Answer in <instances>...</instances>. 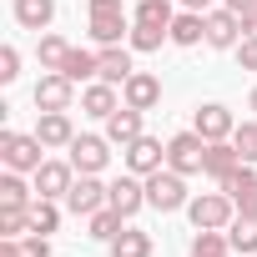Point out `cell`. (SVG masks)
I'll list each match as a JSON object with an SVG mask.
<instances>
[{
	"instance_id": "obj_1",
	"label": "cell",
	"mask_w": 257,
	"mask_h": 257,
	"mask_svg": "<svg viewBox=\"0 0 257 257\" xmlns=\"http://www.w3.org/2000/svg\"><path fill=\"white\" fill-rule=\"evenodd\" d=\"M86 31L96 46H121L132 36V11L121 0H86Z\"/></svg>"
},
{
	"instance_id": "obj_2",
	"label": "cell",
	"mask_w": 257,
	"mask_h": 257,
	"mask_svg": "<svg viewBox=\"0 0 257 257\" xmlns=\"http://www.w3.org/2000/svg\"><path fill=\"white\" fill-rule=\"evenodd\" d=\"M0 162H6L11 172L36 177L41 162H46V142H41L36 132H0Z\"/></svg>"
},
{
	"instance_id": "obj_3",
	"label": "cell",
	"mask_w": 257,
	"mask_h": 257,
	"mask_svg": "<svg viewBox=\"0 0 257 257\" xmlns=\"http://www.w3.org/2000/svg\"><path fill=\"white\" fill-rule=\"evenodd\" d=\"M187 217H192V227H197V232H227V222L237 217V202L217 187V192L192 197V202H187Z\"/></svg>"
},
{
	"instance_id": "obj_4",
	"label": "cell",
	"mask_w": 257,
	"mask_h": 257,
	"mask_svg": "<svg viewBox=\"0 0 257 257\" xmlns=\"http://www.w3.org/2000/svg\"><path fill=\"white\" fill-rule=\"evenodd\" d=\"M187 177L182 172H172V167H162V172H152L147 177V207H157V212H187Z\"/></svg>"
},
{
	"instance_id": "obj_5",
	"label": "cell",
	"mask_w": 257,
	"mask_h": 257,
	"mask_svg": "<svg viewBox=\"0 0 257 257\" xmlns=\"http://www.w3.org/2000/svg\"><path fill=\"white\" fill-rule=\"evenodd\" d=\"M202 162H207V137L202 132H177L167 142V167L182 172V177H202Z\"/></svg>"
},
{
	"instance_id": "obj_6",
	"label": "cell",
	"mask_w": 257,
	"mask_h": 257,
	"mask_svg": "<svg viewBox=\"0 0 257 257\" xmlns=\"http://www.w3.org/2000/svg\"><path fill=\"white\" fill-rule=\"evenodd\" d=\"M61 202H66V212L91 217V212H101V207L111 202V187H106L101 177H91V172H76V182H71V192H66Z\"/></svg>"
},
{
	"instance_id": "obj_7",
	"label": "cell",
	"mask_w": 257,
	"mask_h": 257,
	"mask_svg": "<svg viewBox=\"0 0 257 257\" xmlns=\"http://www.w3.org/2000/svg\"><path fill=\"white\" fill-rule=\"evenodd\" d=\"M242 36H247V26H242L237 11H227V6H212L207 11V46L212 51H237Z\"/></svg>"
},
{
	"instance_id": "obj_8",
	"label": "cell",
	"mask_w": 257,
	"mask_h": 257,
	"mask_svg": "<svg viewBox=\"0 0 257 257\" xmlns=\"http://www.w3.org/2000/svg\"><path fill=\"white\" fill-rule=\"evenodd\" d=\"M31 101H36V111H71V101H76V81L61 76V71H46V76L36 81Z\"/></svg>"
},
{
	"instance_id": "obj_9",
	"label": "cell",
	"mask_w": 257,
	"mask_h": 257,
	"mask_svg": "<svg viewBox=\"0 0 257 257\" xmlns=\"http://www.w3.org/2000/svg\"><path fill=\"white\" fill-rule=\"evenodd\" d=\"M66 152H71V167H76V172H91V177H101L106 162H111V142L96 137V132H81Z\"/></svg>"
},
{
	"instance_id": "obj_10",
	"label": "cell",
	"mask_w": 257,
	"mask_h": 257,
	"mask_svg": "<svg viewBox=\"0 0 257 257\" xmlns=\"http://www.w3.org/2000/svg\"><path fill=\"white\" fill-rule=\"evenodd\" d=\"M121 157H126V172H137V177H152V172H162L167 167V147L157 142V137H137L132 147H121Z\"/></svg>"
},
{
	"instance_id": "obj_11",
	"label": "cell",
	"mask_w": 257,
	"mask_h": 257,
	"mask_svg": "<svg viewBox=\"0 0 257 257\" xmlns=\"http://www.w3.org/2000/svg\"><path fill=\"white\" fill-rule=\"evenodd\" d=\"M31 182H36V197L61 202V197L71 192V182H76V167H71V157H66V162H51V157H46V162H41V172H36Z\"/></svg>"
},
{
	"instance_id": "obj_12",
	"label": "cell",
	"mask_w": 257,
	"mask_h": 257,
	"mask_svg": "<svg viewBox=\"0 0 257 257\" xmlns=\"http://www.w3.org/2000/svg\"><path fill=\"white\" fill-rule=\"evenodd\" d=\"M121 101L137 106V111H157V106H162V76L132 71V76H126V86H121Z\"/></svg>"
},
{
	"instance_id": "obj_13",
	"label": "cell",
	"mask_w": 257,
	"mask_h": 257,
	"mask_svg": "<svg viewBox=\"0 0 257 257\" xmlns=\"http://www.w3.org/2000/svg\"><path fill=\"white\" fill-rule=\"evenodd\" d=\"M111 207L132 222L142 207H147V177H137V172H126V177H116L111 182Z\"/></svg>"
},
{
	"instance_id": "obj_14",
	"label": "cell",
	"mask_w": 257,
	"mask_h": 257,
	"mask_svg": "<svg viewBox=\"0 0 257 257\" xmlns=\"http://www.w3.org/2000/svg\"><path fill=\"white\" fill-rule=\"evenodd\" d=\"M217 187H222V192L237 202V212L257 217V167H252V162H242V167H237L227 182H217Z\"/></svg>"
},
{
	"instance_id": "obj_15",
	"label": "cell",
	"mask_w": 257,
	"mask_h": 257,
	"mask_svg": "<svg viewBox=\"0 0 257 257\" xmlns=\"http://www.w3.org/2000/svg\"><path fill=\"white\" fill-rule=\"evenodd\" d=\"M132 46H101L96 51V81L106 86H126V76H132Z\"/></svg>"
},
{
	"instance_id": "obj_16",
	"label": "cell",
	"mask_w": 257,
	"mask_h": 257,
	"mask_svg": "<svg viewBox=\"0 0 257 257\" xmlns=\"http://www.w3.org/2000/svg\"><path fill=\"white\" fill-rule=\"evenodd\" d=\"M192 132H202L207 142H227V137L237 132V121H232V111H227L222 101H207V106H197V121H192Z\"/></svg>"
},
{
	"instance_id": "obj_17",
	"label": "cell",
	"mask_w": 257,
	"mask_h": 257,
	"mask_svg": "<svg viewBox=\"0 0 257 257\" xmlns=\"http://www.w3.org/2000/svg\"><path fill=\"white\" fill-rule=\"evenodd\" d=\"M126 101H121V86H106V81H86V91H81V111L86 116H96V121H106L111 111H121Z\"/></svg>"
},
{
	"instance_id": "obj_18",
	"label": "cell",
	"mask_w": 257,
	"mask_h": 257,
	"mask_svg": "<svg viewBox=\"0 0 257 257\" xmlns=\"http://www.w3.org/2000/svg\"><path fill=\"white\" fill-rule=\"evenodd\" d=\"M36 137L46 142V152H56V147H71V142H76V121H71V111H41V121H36Z\"/></svg>"
},
{
	"instance_id": "obj_19",
	"label": "cell",
	"mask_w": 257,
	"mask_h": 257,
	"mask_svg": "<svg viewBox=\"0 0 257 257\" xmlns=\"http://www.w3.org/2000/svg\"><path fill=\"white\" fill-rule=\"evenodd\" d=\"M142 116H147V111H137V106L111 111V116H106V142H111V147H132V142L142 137Z\"/></svg>"
},
{
	"instance_id": "obj_20",
	"label": "cell",
	"mask_w": 257,
	"mask_h": 257,
	"mask_svg": "<svg viewBox=\"0 0 257 257\" xmlns=\"http://www.w3.org/2000/svg\"><path fill=\"white\" fill-rule=\"evenodd\" d=\"M237 167H242V157H237L232 137H227V142H207V162H202V177H212V182H227Z\"/></svg>"
},
{
	"instance_id": "obj_21",
	"label": "cell",
	"mask_w": 257,
	"mask_h": 257,
	"mask_svg": "<svg viewBox=\"0 0 257 257\" xmlns=\"http://www.w3.org/2000/svg\"><path fill=\"white\" fill-rule=\"evenodd\" d=\"M51 21H56V0H16V26H21V31L46 36Z\"/></svg>"
},
{
	"instance_id": "obj_22",
	"label": "cell",
	"mask_w": 257,
	"mask_h": 257,
	"mask_svg": "<svg viewBox=\"0 0 257 257\" xmlns=\"http://www.w3.org/2000/svg\"><path fill=\"white\" fill-rule=\"evenodd\" d=\"M202 41H207V16H202V11H177V21H172V46L192 51V46H202Z\"/></svg>"
},
{
	"instance_id": "obj_23",
	"label": "cell",
	"mask_w": 257,
	"mask_h": 257,
	"mask_svg": "<svg viewBox=\"0 0 257 257\" xmlns=\"http://www.w3.org/2000/svg\"><path fill=\"white\" fill-rule=\"evenodd\" d=\"M106 247H111V257H152V252H157L152 232H142V227H121Z\"/></svg>"
},
{
	"instance_id": "obj_24",
	"label": "cell",
	"mask_w": 257,
	"mask_h": 257,
	"mask_svg": "<svg viewBox=\"0 0 257 257\" xmlns=\"http://www.w3.org/2000/svg\"><path fill=\"white\" fill-rule=\"evenodd\" d=\"M36 202V182H26V172H11L0 177V207H31Z\"/></svg>"
},
{
	"instance_id": "obj_25",
	"label": "cell",
	"mask_w": 257,
	"mask_h": 257,
	"mask_svg": "<svg viewBox=\"0 0 257 257\" xmlns=\"http://www.w3.org/2000/svg\"><path fill=\"white\" fill-rule=\"evenodd\" d=\"M227 242H232V252H242V257H257V217L237 212V217L227 222Z\"/></svg>"
},
{
	"instance_id": "obj_26",
	"label": "cell",
	"mask_w": 257,
	"mask_h": 257,
	"mask_svg": "<svg viewBox=\"0 0 257 257\" xmlns=\"http://www.w3.org/2000/svg\"><path fill=\"white\" fill-rule=\"evenodd\" d=\"M177 11H172V0H137V11H132V26H157V31H172Z\"/></svg>"
},
{
	"instance_id": "obj_27",
	"label": "cell",
	"mask_w": 257,
	"mask_h": 257,
	"mask_svg": "<svg viewBox=\"0 0 257 257\" xmlns=\"http://www.w3.org/2000/svg\"><path fill=\"white\" fill-rule=\"evenodd\" d=\"M121 227H126V217H121L111 202H106L101 212H91V217H86V237H96V242H111Z\"/></svg>"
},
{
	"instance_id": "obj_28",
	"label": "cell",
	"mask_w": 257,
	"mask_h": 257,
	"mask_svg": "<svg viewBox=\"0 0 257 257\" xmlns=\"http://www.w3.org/2000/svg\"><path fill=\"white\" fill-rule=\"evenodd\" d=\"M36 56H41V71H61V66H66V56H71V41H66V36H56V31H46V36H41V46H36Z\"/></svg>"
},
{
	"instance_id": "obj_29",
	"label": "cell",
	"mask_w": 257,
	"mask_h": 257,
	"mask_svg": "<svg viewBox=\"0 0 257 257\" xmlns=\"http://www.w3.org/2000/svg\"><path fill=\"white\" fill-rule=\"evenodd\" d=\"M56 227H61V207H56L51 197H36V202H31V232L51 237Z\"/></svg>"
},
{
	"instance_id": "obj_30",
	"label": "cell",
	"mask_w": 257,
	"mask_h": 257,
	"mask_svg": "<svg viewBox=\"0 0 257 257\" xmlns=\"http://www.w3.org/2000/svg\"><path fill=\"white\" fill-rule=\"evenodd\" d=\"M61 76H71V81H96V51H81V46H71V56H66Z\"/></svg>"
},
{
	"instance_id": "obj_31",
	"label": "cell",
	"mask_w": 257,
	"mask_h": 257,
	"mask_svg": "<svg viewBox=\"0 0 257 257\" xmlns=\"http://www.w3.org/2000/svg\"><path fill=\"white\" fill-rule=\"evenodd\" d=\"M187 257H237V252H232V242H227L222 232H197Z\"/></svg>"
},
{
	"instance_id": "obj_32",
	"label": "cell",
	"mask_w": 257,
	"mask_h": 257,
	"mask_svg": "<svg viewBox=\"0 0 257 257\" xmlns=\"http://www.w3.org/2000/svg\"><path fill=\"white\" fill-rule=\"evenodd\" d=\"M162 41H172V31H157V26H132V36H126V46L132 51H162Z\"/></svg>"
},
{
	"instance_id": "obj_33",
	"label": "cell",
	"mask_w": 257,
	"mask_h": 257,
	"mask_svg": "<svg viewBox=\"0 0 257 257\" xmlns=\"http://www.w3.org/2000/svg\"><path fill=\"white\" fill-rule=\"evenodd\" d=\"M31 232V207H0V237H26Z\"/></svg>"
},
{
	"instance_id": "obj_34",
	"label": "cell",
	"mask_w": 257,
	"mask_h": 257,
	"mask_svg": "<svg viewBox=\"0 0 257 257\" xmlns=\"http://www.w3.org/2000/svg\"><path fill=\"white\" fill-rule=\"evenodd\" d=\"M232 147H237L242 162L257 167V121H242V126H237V132H232Z\"/></svg>"
},
{
	"instance_id": "obj_35",
	"label": "cell",
	"mask_w": 257,
	"mask_h": 257,
	"mask_svg": "<svg viewBox=\"0 0 257 257\" xmlns=\"http://www.w3.org/2000/svg\"><path fill=\"white\" fill-rule=\"evenodd\" d=\"M21 76V51L16 46H0V86H11Z\"/></svg>"
},
{
	"instance_id": "obj_36",
	"label": "cell",
	"mask_w": 257,
	"mask_h": 257,
	"mask_svg": "<svg viewBox=\"0 0 257 257\" xmlns=\"http://www.w3.org/2000/svg\"><path fill=\"white\" fill-rule=\"evenodd\" d=\"M237 66H242V71H257V31L237 41Z\"/></svg>"
},
{
	"instance_id": "obj_37",
	"label": "cell",
	"mask_w": 257,
	"mask_h": 257,
	"mask_svg": "<svg viewBox=\"0 0 257 257\" xmlns=\"http://www.w3.org/2000/svg\"><path fill=\"white\" fill-rule=\"evenodd\" d=\"M222 6H227V11H237V16H242V26H247V36H252V31H257V0H222Z\"/></svg>"
},
{
	"instance_id": "obj_38",
	"label": "cell",
	"mask_w": 257,
	"mask_h": 257,
	"mask_svg": "<svg viewBox=\"0 0 257 257\" xmlns=\"http://www.w3.org/2000/svg\"><path fill=\"white\" fill-rule=\"evenodd\" d=\"M21 257H51V237H41V232L21 237Z\"/></svg>"
},
{
	"instance_id": "obj_39",
	"label": "cell",
	"mask_w": 257,
	"mask_h": 257,
	"mask_svg": "<svg viewBox=\"0 0 257 257\" xmlns=\"http://www.w3.org/2000/svg\"><path fill=\"white\" fill-rule=\"evenodd\" d=\"M212 6H217V0H182V11H202V16H207Z\"/></svg>"
},
{
	"instance_id": "obj_40",
	"label": "cell",
	"mask_w": 257,
	"mask_h": 257,
	"mask_svg": "<svg viewBox=\"0 0 257 257\" xmlns=\"http://www.w3.org/2000/svg\"><path fill=\"white\" fill-rule=\"evenodd\" d=\"M247 111H257V86H252V91H247Z\"/></svg>"
}]
</instances>
